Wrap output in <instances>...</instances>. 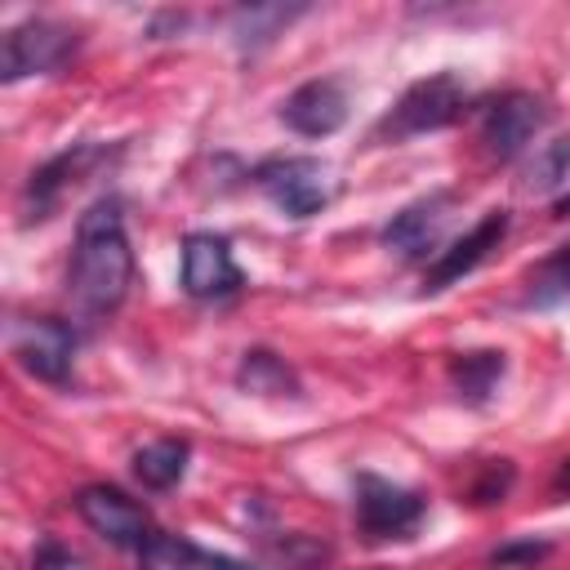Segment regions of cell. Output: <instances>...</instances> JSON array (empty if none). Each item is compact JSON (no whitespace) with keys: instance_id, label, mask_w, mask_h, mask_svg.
Instances as JSON below:
<instances>
[{"instance_id":"obj_1","label":"cell","mask_w":570,"mask_h":570,"mask_svg":"<svg viewBox=\"0 0 570 570\" xmlns=\"http://www.w3.org/2000/svg\"><path fill=\"white\" fill-rule=\"evenodd\" d=\"M134 285V249L125 236V200L98 196L76 223V249L67 267V294L80 312L107 316Z\"/></svg>"},{"instance_id":"obj_2","label":"cell","mask_w":570,"mask_h":570,"mask_svg":"<svg viewBox=\"0 0 570 570\" xmlns=\"http://www.w3.org/2000/svg\"><path fill=\"white\" fill-rule=\"evenodd\" d=\"M463 107H468V85H463L454 71H436V76L414 80V85L396 98V107L379 120L374 134H379V138H392V142L414 138V134H432V129L454 125V120L463 116Z\"/></svg>"},{"instance_id":"obj_3","label":"cell","mask_w":570,"mask_h":570,"mask_svg":"<svg viewBox=\"0 0 570 570\" xmlns=\"http://www.w3.org/2000/svg\"><path fill=\"white\" fill-rule=\"evenodd\" d=\"M76 45H80V36L67 22L27 18V22H18V27L4 31V45H0V80L13 85L22 76H49V71H58L76 53Z\"/></svg>"},{"instance_id":"obj_4","label":"cell","mask_w":570,"mask_h":570,"mask_svg":"<svg viewBox=\"0 0 570 570\" xmlns=\"http://www.w3.org/2000/svg\"><path fill=\"white\" fill-rule=\"evenodd\" d=\"M254 187L289 218H312L330 205V178L316 156H272L254 165Z\"/></svg>"},{"instance_id":"obj_5","label":"cell","mask_w":570,"mask_h":570,"mask_svg":"<svg viewBox=\"0 0 570 570\" xmlns=\"http://www.w3.org/2000/svg\"><path fill=\"white\" fill-rule=\"evenodd\" d=\"M428 517V499L374 472L356 476V525L365 539H410Z\"/></svg>"},{"instance_id":"obj_6","label":"cell","mask_w":570,"mask_h":570,"mask_svg":"<svg viewBox=\"0 0 570 570\" xmlns=\"http://www.w3.org/2000/svg\"><path fill=\"white\" fill-rule=\"evenodd\" d=\"M9 352L40 383H67L71 356H76V330L67 321H58V316L13 321L9 325Z\"/></svg>"},{"instance_id":"obj_7","label":"cell","mask_w":570,"mask_h":570,"mask_svg":"<svg viewBox=\"0 0 570 570\" xmlns=\"http://www.w3.org/2000/svg\"><path fill=\"white\" fill-rule=\"evenodd\" d=\"M107 156L111 151L102 142H76L67 151H58L53 160H45L40 169H31V178L22 187V223H45L58 209L62 191L76 187L80 178H89L98 165H107Z\"/></svg>"},{"instance_id":"obj_8","label":"cell","mask_w":570,"mask_h":570,"mask_svg":"<svg viewBox=\"0 0 570 570\" xmlns=\"http://www.w3.org/2000/svg\"><path fill=\"white\" fill-rule=\"evenodd\" d=\"M178 285L191 298H227L245 285L227 236L218 232H187L183 236V267H178Z\"/></svg>"},{"instance_id":"obj_9","label":"cell","mask_w":570,"mask_h":570,"mask_svg":"<svg viewBox=\"0 0 570 570\" xmlns=\"http://www.w3.org/2000/svg\"><path fill=\"white\" fill-rule=\"evenodd\" d=\"M76 512L85 517V525L102 539H111L116 548H142L156 530H151V517L142 503H134L125 490L116 485H85L76 494Z\"/></svg>"},{"instance_id":"obj_10","label":"cell","mask_w":570,"mask_h":570,"mask_svg":"<svg viewBox=\"0 0 570 570\" xmlns=\"http://www.w3.org/2000/svg\"><path fill=\"white\" fill-rule=\"evenodd\" d=\"M543 120H548L543 98H534V94H525V89L499 94V98L485 107V116H481L485 151H490L494 160H512V156L543 129Z\"/></svg>"},{"instance_id":"obj_11","label":"cell","mask_w":570,"mask_h":570,"mask_svg":"<svg viewBox=\"0 0 570 570\" xmlns=\"http://www.w3.org/2000/svg\"><path fill=\"white\" fill-rule=\"evenodd\" d=\"M508 209H490V214H481V223L476 227H468L450 249H441L436 258H432V267L423 272V289L428 294H436V289H445V285H454L459 276H468V272H476L499 245H503V236H508Z\"/></svg>"},{"instance_id":"obj_12","label":"cell","mask_w":570,"mask_h":570,"mask_svg":"<svg viewBox=\"0 0 570 570\" xmlns=\"http://www.w3.org/2000/svg\"><path fill=\"white\" fill-rule=\"evenodd\" d=\"M281 120L303 134V138H330L334 129H343L347 120V94L338 80L321 76V80H307L298 85L285 102H281Z\"/></svg>"},{"instance_id":"obj_13","label":"cell","mask_w":570,"mask_h":570,"mask_svg":"<svg viewBox=\"0 0 570 570\" xmlns=\"http://www.w3.org/2000/svg\"><path fill=\"white\" fill-rule=\"evenodd\" d=\"M445 214H450V191L419 196V200H410L405 209H396V214L387 218L383 245H392V249L405 254V258H419V254H428V249L441 240Z\"/></svg>"},{"instance_id":"obj_14","label":"cell","mask_w":570,"mask_h":570,"mask_svg":"<svg viewBox=\"0 0 570 570\" xmlns=\"http://www.w3.org/2000/svg\"><path fill=\"white\" fill-rule=\"evenodd\" d=\"M138 566L142 570H249L245 561H232L223 552H205L200 543H191L183 534H169V530H156L138 548Z\"/></svg>"},{"instance_id":"obj_15","label":"cell","mask_w":570,"mask_h":570,"mask_svg":"<svg viewBox=\"0 0 570 570\" xmlns=\"http://www.w3.org/2000/svg\"><path fill=\"white\" fill-rule=\"evenodd\" d=\"M236 387L254 396H298V374L267 347H249L236 365Z\"/></svg>"},{"instance_id":"obj_16","label":"cell","mask_w":570,"mask_h":570,"mask_svg":"<svg viewBox=\"0 0 570 570\" xmlns=\"http://www.w3.org/2000/svg\"><path fill=\"white\" fill-rule=\"evenodd\" d=\"M187 459H191V445L178 441V436H160L151 445H142L134 454V476L147 485V490H169L183 481L187 472Z\"/></svg>"},{"instance_id":"obj_17","label":"cell","mask_w":570,"mask_h":570,"mask_svg":"<svg viewBox=\"0 0 570 570\" xmlns=\"http://www.w3.org/2000/svg\"><path fill=\"white\" fill-rule=\"evenodd\" d=\"M503 370H508V361H503V352H494V347H485V352H459V356L450 361V383H454V392H459L463 401L481 405V401L499 387Z\"/></svg>"},{"instance_id":"obj_18","label":"cell","mask_w":570,"mask_h":570,"mask_svg":"<svg viewBox=\"0 0 570 570\" xmlns=\"http://www.w3.org/2000/svg\"><path fill=\"white\" fill-rule=\"evenodd\" d=\"M303 9H285V4H249V9H236L232 13V31H236V45L240 49H258L267 45L281 27H289V18H298Z\"/></svg>"},{"instance_id":"obj_19","label":"cell","mask_w":570,"mask_h":570,"mask_svg":"<svg viewBox=\"0 0 570 570\" xmlns=\"http://www.w3.org/2000/svg\"><path fill=\"white\" fill-rule=\"evenodd\" d=\"M566 178H570V134H557V138H548L534 151V160H530V187L534 191H557Z\"/></svg>"},{"instance_id":"obj_20","label":"cell","mask_w":570,"mask_h":570,"mask_svg":"<svg viewBox=\"0 0 570 570\" xmlns=\"http://www.w3.org/2000/svg\"><path fill=\"white\" fill-rule=\"evenodd\" d=\"M561 294H570V245H561L557 254H548L534 267V276H530V303L534 307H548Z\"/></svg>"},{"instance_id":"obj_21","label":"cell","mask_w":570,"mask_h":570,"mask_svg":"<svg viewBox=\"0 0 570 570\" xmlns=\"http://www.w3.org/2000/svg\"><path fill=\"white\" fill-rule=\"evenodd\" d=\"M548 552H552V543H543V539H512V543H503V548L490 552V566H494V570H508V566H534V561H543Z\"/></svg>"},{"instance_id":"obj_22","label":"cell","mask_w":570,"mask_h":570,"mask_svg":"<svg viewBox=\"0 0 570 570\" xmlns=\"http://www.w3.org/2000/svg\"><path fill=\"white\" fill-rule=\"evenodd\" d=\"M508 485H512V463L508 459H490L485 472H481V481L468 490V499L472 503H494V499L508 494Z\"/></svg>"},{"instance_id":"obj_23","label":"cell","mask_w":570,"mask_h":570,"mask_svg":"<svg viewBox=\"0 0 570 570\" xmlns=\"http://www.w3.org/2000/svg\"><path fill=\"white\" fill-rule=\"evenodd\" d=\"M31 570H85V561L71 548H62L58 539H40L31 552Z\"/></svg>"},{"instance_id":"obj_24","label":"cell","mask_w":570,"mask_h":570,"mask_svg":"<svg viewBox=\"0 0 570 570\" xmlns=\"http://www.w3.org/2000/svg\"><path fill=\"white\" fill-rule=\"evenodd\" d=\"M557 494H570V459H566L561 472H557Z\"/></svg>"}]
</instances>
